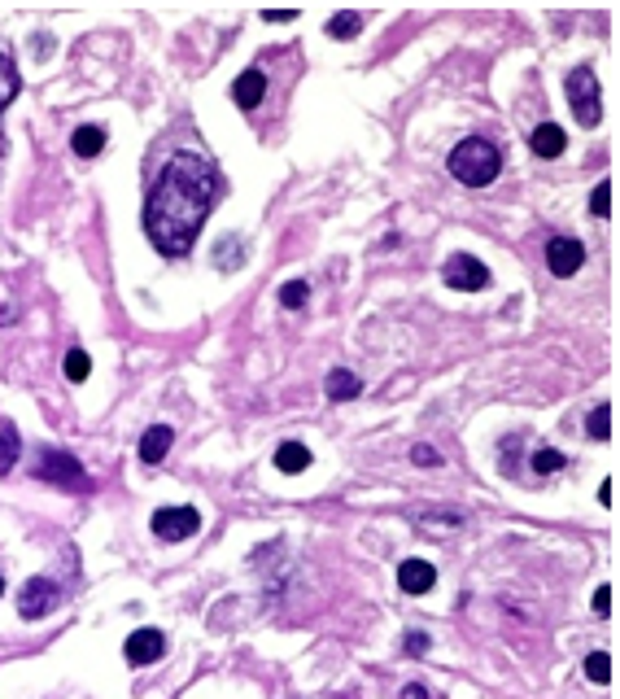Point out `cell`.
Instances as JSON below:
<instances>
[{
	"mask_svg": "<svg viewBox=\"0 0 620 699\" xmlns=\"http://www.w3.org/2000/svg\"><path fill=\"white\" fill-rule=\"evenodd\" d=\"M214 166L202 153H175L162 175L149 188L144 202V232L157 245V254L166 258H184L206 223L210 206H214Z\"/></svg>",
	"mask_w": 620,
	"mask_h": 699,
	"instance_id": "1",
	"label": "cell"
},
{
	"mask_svg": "<svg viewBox=\"0 0 620 699\" xmlns=\"http://www.w3.org/2000/svg\"><path fill=\"white\" fill-rule=\"evenodd\" d=\"M446 166H450V175H455L459 184L485 188V184L498 180V171H502V153H498L485 136H472V140H459V144L450 149Z\"/></svg>",
	"mask_w": 620,
	"mask_h": 699,
	"instance_id": "2",
	"label": "cell"
},
{
	"mask_svg": "<svg viewBox=\"0 0 620 699\" xmlns=\"http://www.w3.org/2000/svg\"><path fill=\"white\" fill-rule=\"evenodd\" d=\"M568 101H572V114H577V123L581 127H599V119H603V92H599V74L590 66H577L568 70Z\"/></svg>",
	"mask_w": 620,
	"mask_h": 699,
	"instance_id": "3",
	"label": "cell"
},
{
	"mask_svg": "<svg viewBox=\"0 0 620 699\" xmlns=\"http://www.w3.org/2000/svg\"><path fill=\"white\" fill-rule=\"evenodd\" d=\"M35 477H40V481H53V486H66V489H92L88 472L79 468V459L66 455V450H44Z\"/></svg>",
	"mask_w": 620,
	"mask_h": 699,
	"instance_id": "4",
	"label": "cell"
},
{
	"mask_svg": "<svg viewBox=\"0 0 620 699\" xmlns=\"http://www.w3.org/2000/svg\"><path fill=\"white\" fill-rule=\"evenodd\" d=\"M57 603H62L57 581H49V577H31V581L22 586V595H18V617H22V621H40V617H49Z\"/></svg>",
	"mask_w": 620,
	"mask_h": 699,
	"instance_id": "5",
	"label": "cell"
},
{
	"mask_svg": "<svg viewBox=\"0 0 620 699\" xmlns=\"http://www.w3.org/2000/svg\"><path fill=\"white\" fill-rule=\"evenodd\" d=\"M441 280H446L450 288L477 293V288L489 284V267H485L481 258H472V254H450V258L441 263Z\"/></svg>",
	"mask_w": 620,
	"mask_h": 699,
	"instance_id": "6",
	"label": "cell"
},
{
	"mask_svg": "<svg viewBox=\"0 0 620 699\" xmlns=\"http://www.w3.org/2000/svg\"><path fill=\"white\" fill-rule=\"evenodd\" d=\"M197 529H202V516H197V507H162V511H153V534H157L162 542L193 538Z\"/></svg>",
	"mask_w": 620,
	"mask_h": 699,
	"instance_id": "7",
	"label": "cell"
},
{
	"mask_svg": "<svg viewBox=\"0 0 620 699\" xmlns=\"http://www.w3.org/2000/svg\"><path fill=\"white\" fill-rule=\"evenodd\" d=\"M581 263H586V245L581 241H572V236L547 241V267L555 276H572V272H581Z\"/></svg>",
	"mask_w": 620,
	"mask_h": 699,
	"instance_id": "8",
	"label": "cell"
},
{
	"mask_svg": "<svg viewBox=\"0 0 620 699\" xmlns=\"http://www.w3.org/2000/svg\"><path fill=\"white\" fill-rule=\"evenodd\" d=\"M162 651H166V638H162V629H136V634L123 642V656H127V664H153V660H162Z\"/></svg>",
	"mask_w": 620,
	"mask_h": 699,
	"instance_id": "9",
	"label": "cell"
},
{
	"mask_svg": "<svg viewBox=\"0 0 620 699\" xmlns=\"http://www.w3.org/2000/svg\"><path fill=\"white\" fill-rule=\"evenodd\" d=\"M432 581H437V568H432L428 559H402V564H398V586H402V595H428Z\"/></svg>",
	"mask_w": 620,
	"mask_h": 699,
	"instance_id": "10",
	"label": "cell"
},
{
	"mask_svg": "<svg viewBox=\"0 0 620 699\" xmlns=\"http://www.w3.org/2000/svg\"><path fill=\"white\" fill-rule=\"evenodd\" d=\"M263 96H267V74H263V70H241V74L232 79V101H236L241 110L263 105Z\"/></svg>",
	"mask_w": 620,
	"mask_h": 699,
	"instance_id": "11",
	"label": "cell"
},
{
	"mask_svg": "<svg viewBox=\"0 0 620 699\" xmlns=\"http://www.w3.org/2000/svg\"><path fill=\"white\" fill-rule=\"evenodd\" d=\"M171 442H175V428H171V424L144 428V437H140V459H144V464H162L166 450H171Z\"/></svg>",
	"mask_w": 620,
	"mask_h": 699,
	"instance_id": "12",
	"label": "cell"
},
{
	"mask_svg": "<svg viewBox=\"0 0 620 699\" xmlns=\"http://www.w3.org/2000/svg\"><path fill=\"white\" fill-rule=\"evenodd\" d=\"M563 144H568V136H563V127H555V123H538L533 136H529V149H533L538 157H547V162L563 153Z\"/></svg>",
	"mask_w": 620,
	"mask_h": 699,
	"instance_id": "13",
	"label": "cell"
},
{
	"mask_svg": "<svg viewBox=\"0 0 620 699\" xmlns=\"http://www.w3.org/2000/svg\"><path fill=\"white\" fill-rule=\"evenodd\" d=\"M276 468L279 472H288V477L306 472V468H310V450H306L302 442H284V446L276 450Z\"/></svg>",
	"mask_w": 620,
	"mask_h": 699,
	"instance_id": "14",
	"label": "cell"
},
{
	"mask_svg": "<svg viewBox=\"0 0 620 699\" xmlns=\"http://www.w3.org/2000/svg\"><path fill=\"white\" fill-rule=\"evenodd\" d=\"M358 394H363V380H358L354 372H345V367L328 372V398H333V403H349V398H358Z\"/></svg>",
	"mask_w": 620,
	"mask_h": 699,
	"instance_id": "15",
	"label": "cell"
},
{
	"mask_svg": "<svg viewBox=\"0 0 620 699\" xmlns=\"http://www.w3.org/2000/svg\"><path fill=\"white\" fill-rule=\"evenodd\" d=\"M18 446H22L18 424H13V419H0V477L13 472V464H18Z\"/></svg>",
	"mask_w": 620,
	"mask_h": 699,
	"instance_id": "16",
	"label": "cell"
},
{
	"mask_svg": "<svg viewBox=\"0 0 620 699\" xmlns=\"http://www.w3.org/2000/svg\"><path fill=\"white\" fill-rule=\"evenodd\" d=\"M18 88H22V74H18V66H13L9 58H0V114L9 110V101L18 96ZM0 153H4V136H0Z\"/></svg>",
	"mask_w": 620,
	"mask_h": 699,
	"instance_id": "17",
	"label": "cell"
},
{
	"mask_svg": "<svg viewBox=\"0 0 620 699\" xmlns=\"http://www.w3.org/2000/svg\"><path fill=\"white\" fill-rule=\"evenodd\" d=\"M70 149H74L79 157H96V153L105 149V132H101V127H79V132L70 136Z\"/></svg>",
	"mask_w": 620,
	"mask_h": 699,
	"instance_id": "18",
	"label": "cell"
},
{
	"mask_svg": "<svg viewBox=\"0 0 620 699\" xmlns=\"http://www.w3.org/2000/svg\"><path fill=\"white\" fill-rule=\"evenodd\" d=\"M241 258H245V241H241V236H223V241H218V258H214V267H218V272H236Z\"/></svg>",
	"mask_w": 620,
	"mask_h": 699,
	"instance_id": "19",
	"label": "cell"
},
{
	"mask_svg": "<svg viewBox=\"0 0 620 699\" xmlns=\"http://www.w3.org/2000/svg\"><path fill=\"white\" fill-rule=\"evenodd\" d=\"M358 31H363V18H358L354 9H341V13L328 18V35H333V40H354Z\"/></svg>",
	"mask_w": 620,
	"mask_h": 699,
	"instance_id": "20",
	"label": "cell"
},
{
	"mask_svg": "<svg viewBox=\"0 0 620 699\" xmlns=\"http://www.w3.org/2000/svg\"><path fill=\"white\" fill-rule=\"evenodd\" d=\"M62 367H66V380H74V385H83V380H88V376H92V358H88V350H66V363H62Z\"/></svg>",
	"mask_w": 620,
	"mask_h": 699,
	"instance_id": "21",
	"label": "cell"
},
{
	"mask_svg": "<svg viewBox=\"0 0 620 699\" xmlns=\"http://www.w3.org/2000/svg\"><path fill=\"white\" fill-rule=\"evenodd\" d=\"M563 464H568V455H559L555 446H542V450L533 455V472H538V477H551V472H559Z\"/></svg>",
	"mask_w": 620,
	"mask_h": 699,
	"instance_id": "22",
	"label": "cell"
},
{
	"mask_svg": "<svg viewBox=\"0 0 620 699\" xmlns=\"http://www.w3.org/2000/svg\"><path fill=\"white\" fill-rule=\"evenodd\" d=\"M306 297H310V284H306V280H288V284L279 288V302H284L288 311H297V306H306Z\"/></svg>",
	"mask_w": 620,
	"mask_h": 699,
	"instance_id": "23",
	"label": "cell"
},
{
	"mask_svg": "<svg viewBox=\"0 0 620 699\" xmlns=\"http://www.w3.org/2000/svg\"><path fill=\"white\" fill-rule=\"evenodd\" d=\"M586 678H590V682H612V656L594 651V656L586 660Z\"/></svg>",
	"mask_w": 620,
	"mask_h": 699,
	"instance_id": "24",
	"label": "cell"
},
{
	"mask_svg": "<svg viewBox=\"0 0 620 699\" xmlns=\"http://www.w3.org/2000/svg\"><path fill=\"white\" fill-rule=\"evenodd\" d=\"M586 433H590V437H599V442H603V437H612V407H594V411H590V424H586Z\"/></svg>",
	"mask_w": 620,
	"mask_h": 699,
	"instance_id": "25",
	"label": "cell"
},
{
	"mask_svg": "<svg viewBox=\"0 0 620 699\" xmlns=\"http://www.w3.org/2000/svg\"><path fill=\"white\" fill-rule=\"evenodd\" d=\"M590 210H594L599 219H608V214H612V180H603V184L590 193Z\"/></svg>",
	"mask_w": 620,
	"mask_h": 699,
	"instance_id": "26",
	"label": "cell"
},
{
	"mask_svg": "<svg viewBox=\"0 0 620 699\" xmlns=\"http://www.w3.org/2000/svg\"><path fill=\"white\" fill-rule=\"evenodd\" d=\"M411 459L419 464V468H437V464H441V455H437V450H432L428 442H419V446H411Z\"/></svg>",
	"mask_w": 620,
	"mask_h": 699,
	"instance_id": "27",
	"label": "cell"
},
{
	"mask_svg": "<svg viewBox=\"0 0 620 699\" xmlns=\"http://www.w3.org/2000/svg\"><path fill=\"white\" fill-rule=\"evenodd\" d=\"M428 647H432V638H428L424 629H411V634H407V656H424Z\"/></svg>",
	"mask_w": 620,
	"mask_h": 699,
	"instance_id": "28",
	"label": "cell"
},
{
	"mask_svg": "<svg viewBox=\"0 0 620 699\" xmlns=\"http://www.w3.org/2000/svg\"><path fill=\"white\" fill-rule=\"evenodd\" d=\"M594 612H599V617L612 612V586H599V590H594Z\"/></svg>",
	"mask_w": 620,
	"mask_h": 699,
	"instance_id": "29",
	"label": "cell"
},
{
	"mask_svg": "<svg viewBox=\"0 0 620 699\" xmlns=\"http://www.w3.org/2000/svg\"><path fill=\"white\" fill-rule=\"evenodd\" d=\"M297 18V9H267L263 13V22H293Z\"/></svg>",
	"mask_w": 620,
	"mask_h": 699,
	"instance_id": "30",
	"label": "cell"
},
{
	"mask_svg": "<svg viewBox=\"0 0 620 699\" xmlns=\"http://www.w3.org/2000/svg\"><path fill=\"white\" fill-rule=\"evenodd\" d=\"M612 489H616V481H612V477H608V481H603V489H599V498H603V503H608V507H612Z\"/></svg>",
	"mask_w": 620,
	"mask_h": 699,
	"instance_id": "31",
	"label": "cell"
},
{
	"mask_svg": "<svg viewBox=\"0 0 620 699\" xmlns=\"http://www.w3.org/2000/svg\"><path fill=\"white\" fill-rule=\"evenodd\" d=\"M402 699H428V691L424 687H402Z\"/></svg>",
	"mask_w": 620,
	"mask_h": 699,
	"instance_id": "32",
	"label": "cell"
},
{
	"mask_svg": "<svg viewBox=\"0 0 620 699\" xmlns=\"http://www.w3.org/2000/svg\"><path fill=\"white\" fill-rule=\"evenodd\" d=\"M0 595H4V577H0Z\"/></svg>",
	"mask_w": 620,
	"mask_h": 699,
	"instance_id": "33",
	"label": "cell"
}]
</instances>
